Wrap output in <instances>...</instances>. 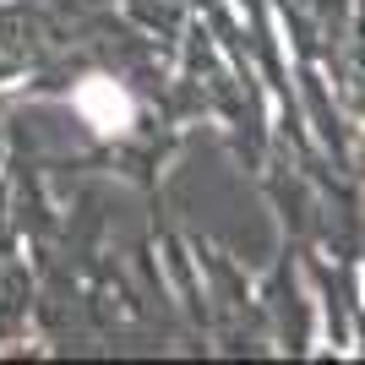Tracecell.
Masks as SVG:
<instances>
[{
    "instance_id": "1",
    "label": "cell",
    "mask_w": 365,
    "mask_h": 365,
    "mask_svg": "<svg viewBox=\"0 0 365 365\" xmlns=\"http://www.w3.org/2000/svg\"><path fill=\"white\" fill-rule=\"evenodd\" d=\"M76 109H82L98 131H120V125L131 120V104H125V93L115 88V82H82V88H76Z\"/></svg>"
}]
</instances>
